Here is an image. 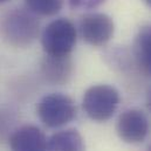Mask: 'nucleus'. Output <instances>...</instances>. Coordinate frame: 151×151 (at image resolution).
<instances>
[{
  "mask_svg": "<svg viewBox=\"0 0 151 151\" xmlns=\"http://www.w3.org/2000/svg\"><path fill=\"white\" fill-rule=\"evenodd\" d=\"M84 141L76 129L55 132L47 141V151H84Z\"/></svg>",
  "mask_w": 151,
  "mask_h": 151,
  "instance_id": "10",
  "label": "nucleus"
},
{
  "mask_svg": "<svg viewBox=\"0 0 151 151\" xmlns=\"http://www.w3.org/2000/svg\"><path fill=\"white\" fill-rule=\"evenodd\" d=\"M65 0H25L26 8L35 15L54 17L63 7Z\"/></svg>",
  "mask_w": 151,
  "mask_h": 151,
  "instance_id": "11",
  "label": "nucleus"
},
{
  "mask_svg": "<svg viewBox=\"0 0 151 151\" xmlns=\"http://www.w3.org/2000/svg\"><path fill=\"white\" fill-rule=\"evenodd\" d=\"M121 96L118 90L109 84L89 87L82 99V108L87 116L96 122H104L116 113Z\"/></svg>",
  "mask_w": 151,
  "mask_h": 151,
  "instance_id": "3",
  "label": "nucleus"
},
{
  "mask_svg": "<svg viewBox=\"0 0 151 151\" xmlns=\"http://www.w3.org/2000/svg\"><path fill=\"white\" fill-rule=\"evenodd\" d=\"M77 31L75 25L67 18L50 21L42 31L41 45L46 55L68 56L76 45Z\"/></svg>",
  "mask_w": 151,
  "mask_h": 151,
  "instance_id": "2",
  "label": "nucleus"
},
{
  "mask_svg": "<svg viewBox=\"0 0 151 151\" xmlns=\"http://www.w3.org/2000/svg\"><path fill=\"white\" fill-rule=\"evenodd\" d=\"M37 114L46 127L60 128L76 117V106L68 95L52 93L39 101Z\"/></svg>",
  "mask_w": 151,
  "mask_h": 151,
  "instance_id": "4",
  "label": "nucleus"
},
{
  "mask_svg": "<svg viewBox=\"0 0 151 151\" xmlns=\"http://www.w3.org/2000/svg\"><path fill=\"white\" fill-rule=\"evenodd\" d=\"M42 75L52 84H66L73 74V62L70 56L46 55L41 63Z\"/></svg>",
  "mask_w": 151,
  "mask_h": 151,
  "instance_id": "8",
  "label": "nucleus"
},
{
  "mask_svg": "<svg viewBox=\"0 0 151 151\" xmlns=\"http://www.w3.org/2000/svg\"><path fill=\"white\" fill-rule=\"evenodd\" d=\"M150 131V122L139 109H127L118 116L116 132L118 137L130 144L143 142Z\"/></svg>",
  "mask_w": 151,
  "mask_h": 151,
  "instance_id": "6",
  "label": "nucleus"
},
{
  "mask_svg": "<svg viewBox=\"0 0 151 151\" xmlns=\"http://www.w3.org/2000/svg\"><path fill=\"white\" fill-rule=\"evenodd\" d=\"M39 33V20L28 9L13 8L0 20V37L12 47H29L38 39Z\"/></svg>",
  "mask_w": 151,
  "mask_h": 151,
  "instance_id": "1",
  "label": "nucleus"
},
{
  "mask_svg": "<svg viewBox=\"0 0 151 151\" xmlns=\"http://www.w3.org/2000/svg\"><path fill=\"white\" fill-rule=\"evenodd\" d=\"M69 6L77 11H89L99 7L104 2V0H68Z\"/></svg>",
  "mask_w": 151,
  "mask_h": 151,
  "instance_id": "12",
  "label": "nucleus"
},
{
  "mask_svg": "<svg viewBox=\"0 0 151 151\" xmlns=\"http://www.w3.org/2000/svg\"><path fill=\"white\" fill-rule=\"evenodd\" d=\"M145 106H147V109L150 111L151 114V88L148 89L147 91V99H145Z\"/></svg>",
  "mask_w": 151,
  "mask_h": 151,
  "instance_id": "13",
  "label": "nucleus"
},
{
  "mask_svg": "<svg viewBox=\"0 0 151 151\" xmlns=\"http://www.w3.org/2000/svg\"><path fill=\"white\" fill-rule=\"evenodd\" d=\"M80 35L90 46L101 47L108 43L115 33L113 19L104 13H87L78 22Z\"/></svg>",
  "mask_w": 151,
  "mask_h": 151,
  "instance_id": "5",
  "label": "nucleus"
},
{
  "mask_svg": "<svg viewBox=\"0 0 151 151\" xmlns=\"http://www.w3.org/2000/svg\"><path fill=\"white\" fill-rule=\"evenodd\" d=\"M6 1H8V0H0V4H4V2H6Z\"/></svg>",
  "mask_w": 151,
  "mask_h": 151,
  "instance_id": "15",
  "label": "nucleus"
},
{
  "mask_svg": "<svg viewBox=\"0 0 151 151\" xmlns=\"http://www.w3.org/2000/svg\"><path fill=\"white\" fill-rule=\"evenodd\" d=\"M144 2H145V4H147V5L151 8V0H144Z\"/></svg>",
  "mask_w": 151,
  "mask_h": 151,
  "instance_id": "14",
  "label": "nucleus"
},
{
  "mask_svg": "<svg viewBox=\"0 0 151 151\" xmlns=\"http://www.w3.org/2000/svg\"><path fill=\"white\" fill-rule=\"evenodd\" d=\"M147 151H151V145L149 147V148H148V150H147Z\"/></svg>",
  "mask_w": 151,
  "mask_h": 151,
  "instance_id": "16",
  "label": "nucleus"
},
{
  "mask_svg": "<svg viewBox=\"0 0 151 151\" xmlns=\"http://www.w3.org/2000/svg\"><path fill=\"white\" fill-rule=\"evenodd\" d=\"M47 137L43 131L32 124L18 128L9 137L12 151H47Z\"/></svg>",
  "mask_w": 151,
  "mask_h": 151,
  "instance_id": "7",
  "label": "nucleus"
},
{
  "mask_svg": "<svg viewBox=\"0 0 151 151\" xmlns=\"http://www.w3.org/2000/svg\"><path fill=\"white\" fill-rule=\"evenodd\" d=\"M132 52L138 68L151 76V25L139 28L134 39Z\"/></svg>",
  "mask_w": 151,
  "mask_h": 151,
  "instance_id": "9",
  "label": "nucleus"
}]
</instances>
